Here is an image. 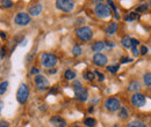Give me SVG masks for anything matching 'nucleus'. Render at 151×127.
Returning a JSON list of instances; mask_svg holds the SVG:
<instances>
[{"label": "nucleus", "mask_w": 151, "mask_h": 127, "mask_svg": "<svg viewBox=\"0 0 151 127\" xmlns=\"http://www.w3.org/2000/svg\"><path fill=\"white\" fill-rule=\"evenodd\" d=\"M119 116H120V118L126 119V118L128 117V110L126 109V108H121V109H120V113H119Z\"/></svg>", "instance_id": "obj_25"}, {"label": "nucleus", "mask_w": 151, "mask_h": 127, "mask_svg": "<svg viewBox=\"0 0 151 127\" xmlns=\"http://www.w3.org/2000/svg\"><path fill=\"white\" fill-rule=\"evenodd\" d=\"M127 127H147L145 126V124L144 123H142V121H139V120H135V121H132V123H129Z\"/></svg>", "instance_id": "obj_20"}, {"label": "nucleus", "mask_w": 151, "mask_h": 127, "mask_svg": "<svg viewBox=\"0 0 151 127\" xmlns=\"http://www.w3.org/2000/svg\"><path fill=\"white\" fill-rule=\"evenodd\" d=\"M132 105H135L136 108H142L144 106L145 104V96L139 94V92H136L132 96Z\"/></svg>", "instance_id": "obj_8"}, {"label": "nucleus", "mask_w": 151, "mask_h": 127, "mask_svg": "<svg viewBox=\"0 0 151 127\" xmlns=\"http://www.w3.org/2000/svg\"><path fill=\"white\" fill-rule=\"evenodd\" d=\"M148 9V5H142V6H139L138 8H137V11L138 12H142V11H147Z\"/></svg>", "instance_id": "obj_33"}, {"label": "nucleus", "mask_w": 151, "mask_h": 127, "mask_svg": "<svg viewBox=\"0 0 151 127\" xmlns=\"http://www.w3.org/2000/svg\"><path fill=\"white\" fill-rule=\"evenodd\" d=\"M83 76H84L85 80H90V81H94V79H95V74L94 73H92L91 71H86V72H84Z\"/></svg>", "instance_id": "obj_18"}, {"label": "nucleus", "mask_w": 151, "mask_h": 127, "mask_svg": "<svg viewBox=\"0 0 151 127\" xmlns=\"http://www.w3.org/2000/svg\"><path fill=\"white\" fill-rule=\"evenodd\" d=\"M84 125L87 127H94L96 125V123H95V120L93 118H86L84 120Z\"/></svg>", "instance_id": "obj_21"}, {"label": "nucleus", "mask_w": 151, "mask_h": 127, "mask_svg": "<svg viewBox=\"0 0 151 127\" xmlns=\"http://www.w3.org/2000/svg\"><path fill=\"white\" fill-rule=\"evenodd\" d=\"M76 72L73 71V70H68L66 72H65V74H64V76H65V79L66 80H73L76 77Z\"/></svg>", "instance_id": "obj_19"}, {"label": "nucleus", "mask_w": 151, "mask_h": 127, "mask_svg": "<svg viewBox=\"0 0 151 127\" xmlns=\"http://www.w3.org/2000/svg\"><path fill=\"white\" fill-rule=\"evenodd\" d=\"M77 36L79 37V39L87 42L93 37V31L90 27H81L77 30Z\"/></svg>", "instance_id": "obj_4"}, {"label": "nucleus", "mask_w": 151, "mask_h": 127, "mask_svg": "<svg viewBox=\"0 0 151 127\" xmlns=\"http://www.w3.org/2000/svg\"><path fill=\"white\" fill-rule=\"evenodd\" d=\"M1 127H8V125H7V123H5V121H1Z\"/></svg>", "instance_id": "obj_40"}, {"label": "nucleus", "mask_w": 151, "mask_h": 127, "mask_svg": "<svg viewBox=\"0 0 151 127\" xmlns=\"http://www.w3.org/2000/svg\"><path fill=\"white\" fill-rule=\"evenodd\" d=\"M138 44H139V42L137 39L132 38V48H136V45H138Z\"/></svg>", "instance_id": "obj_35"}, {"label": "nucleus", "mask_w": 151, "mask_h": 127, "mask_svg": "<svg viewBox=\"0 0 151 127\" xmlns=\"http://www.w3.org/2000/svg\"><path fill=\"white\" fill-rule=\"evenodd\" d=\"M72 53H73V55H81V48L77 44V45H75L73 46V49H72Z\"/></svg>", "instance_id": "obj_26"}, {"label": "nucleus", "mask_w": 151, "mask_h": 127, "mask_svg": "<svg viewBox=\"0 0 151 127\" xmlns=\"http://www.w3.org/2000/svg\"><path fill=\"white\" fill-rule=\"evenodd\" d=\"M106 45H108V46H111V48H113V46H114V44H112V43H109L108 40L106 42Z\"/></svg>", "instance_id": "obj_41"}, {"label": "nucleus", "mask_w": 151, "mask_h": 127, "mask_svg": "<svg viewBox=\"0 0 151 127\" xmlns=\"http://www.w3.org/2000/svg\"><path fill=\"white\" fill-rule=\"evenodd\" d=\"M130 61H132V59H130V58H121V64H124V62H130Z\"/></svg>", "instance_id": "obj_34"}, {"label": "nucleus", "mask_w": 151, "mask_h": 127, "mask_svg": "<svg viewBox=\"0 0 151 127\" xmlns=\"http://www.w3.org/2000/svg\"><path fill=\"white\" fill-rule=\"evenodd\" d=\"M88 97V90L87 88H81L79 91L76 92V99L80 101V102H85Z\"/></svg>", "instance_id": "obj_12"}, {"label": "nucleus", "mask_w": 151, "mask_h": 127, "mask_svg": "<svg viewBox=\"0 0 151 127\" xmlns=\"http://www.w3.org/2000/svg\"><path fill=\"white\" fill-rule=\"evenodd\" d=\"M56 7L63 12H71L75 8V2L70 0H57Z\"/></svg>", "instance_id": "obj_5"}, {"label": "nucleus", "mask_w": 151, "mask_h": 127, "mask_svg": "<svg viewBox=\"0 0 151 127\" xmlns=\"http://www.w3.org/2000/svg\"><path fill=\"white\" fill-rule=\"evenodd\" d=\"M73 127H79V126H73Z\"/></svg>", "instance_id": "obj_43"}, {"label": "nucleus", "mask_w": 151, "mask_h": 127, "mask_svg": "<svg viewBox=\"0 0 151 127\" xmlns=\"http://www.w3.org/2000/svg\"><path fill=\"white\" fill-rule=\"evenodd\" d=\"M105 43L104 42H94L92 44V51H94L96 53H99V51H102L105 49Z\"/></svg>", "instance_id": "obj_14"}, {"label": "nucleus", "mask_w": 151, "mask_h": 127, "mask_svg": "<svg viewBox=\"0 0 151 127\" xmlns=\"http://www.w3.org/2000/svg\"><path fill=\"white\" fill-rule=\"evenodd\" d=\"M143 81H144V83H145L148 87H151V73H145V74H144Z\"/></svg>", "instance_id": "obj_22"}, {"label": "nucleus", "mask_w": 151, "mask_h": 127, "mask_svg": "<svg viewBox=\"0 0 151 127\" xmlns=\"http://www.w3.org/2000/svg\"><path fill=\"white\" fill-rule=\"evenodd\" d=\"M93 62L98 66H105V65H107L108 59H107L106 55H102V53H95L93 55Z\"/></svg>", "instance_id": "obj_10"}, {"label": "nucleus", "mask_w": 151, "mask_h": 127, "mask_svg": "<svg viewBox=\"0 0 151 127\" xmlns=\"http://www.w3.org/2000/svg\"><path fill=\"white\" fill-rule=\"evenodd\" d=\"M14 22L18 26H27L28 23H30V16L26 13H19L14 18Z\"/></svg>", "instance_id": "obj_9"}, {"label": "nucleus", "mask_w": 151, "mask_h": 127, "mask_svg": "<svg viewBox=\"0 0 151 127\" xmlns=\"http://www.w3.org/2000/svg\"><path fill=\"white\" fill-rule=\"evenodd\" d=\"M1 6L5 7V8H9V7L13 6V2L9 1V0H2V1H1Z\"/></svg>", "instance_id": "obj_28"}, {"label": "nucleus", "mask_w": 151, "mask_h": 127, "mask_svg": "<svg viewBox=\"0 0 151 127\" xmlns=\"http://www.w3.org/2000/svg\"><path fill=\"white\" fill-rule=\"evenodd\" d=\"M6 50H5V48H1V59H4L5 58V55H6V52H5Z\"/></svg>", "instance_id": "obj_38"}, {"label": "nucleus", "mask_w": 151, "mask_h": 127, "mask_svg": "<svg viewBox=\"0 0 151 127\" xmlns=\"http://www.w3.org/2000/svg\"><path fill=\"white\" fill-rule=\"evenodd\" d=\"M42 9H43V6L41 4H35V5L29 7V14L32 16H37L38 14L42 12Z\"/></svg>", "instance_id": "obj_13"}, {"label": "nucleus", "mask_w": 151, "mask_h": 127, "mask_svg": "<svg viewBox=\"0 0 151 127\" xmlns=\"http://www.w3.org/2000/svg\"><path fill=\"white\" fill-rule=\"evenodd\" d=\"M29 96V89L24 83H21L17 92V99L20 104H24L27 102V98Z\"/></svg>", "instance_id": "obj_3"}, {"label": "nucleus", "mask_w": 151, "mask_h": 127, "mask_svg": "<svg viewBox=\"0 0 151 127\" xmlns=\"http://www.w3.org/2000/svg\"><path fill=\"white\" fill-rule=\"evenodd\" d=\"M139 88H141V83H139L137 80L132 81V82L129 83V86H128V90L129 91H136V90H138Z\"/></svg>", "instance_id": "obj_16"}, {"label": "nucleus", "mask_w": 151, "mask_h": 127, "mask_svg": "<svg viewBox=\"0 0 151 127\" xmlns=\"http://www.w3.org/2000/svg\"><path fill=\"white\" fill-rule=\"evenodd\" d=\"M72 88H73V90H75V92H77V91H79L81 88H83V86H81V83L79 82V81H76L75 83L72 84Z\"/></svg>", "instance_id": "obj_29"}, {"label": "nucleus", "mask_w": 151, "mask_h": 127, "mask_svg": "<svg viewBox=\"0 0 151 127\" xmlns=\"http://www.w3.org/2000/svg\"><path fill=\"white\" fill-rule=\"evenodd\" d=\"M49 73H50V74H55V73H57V70H56V68H52V70H49Z\"/></svg>", "instance_id": "obj_39"}, {"label": "nucleus", "mask_w": 151, "mask_h": 127, "mask_svg": "<svg viewBox=\"0 0 151 127\" xmlns=\"http://www.w3.org/2000/svg\"><path fill=\"white\" fill-rule=\"evenodd\" d=\"M121 44L126 48V49H129V48H132V38L129 36H126L123 37L122 39H121Z\"/></svg>", "instance_id": "obj_17"}, {"label": "nucleus", "mask_w": 151, "mask_h": 127, "mask_svg": "<svg viewBox=\"0 0 151 127\" xmlns=\"http://www.w3.org/2000/svg\"><path fill=\"white\" fill-rule=\"evenodd\" d=\"M136 18H138V14L135 13V12H132V13L128 14V16H126V21L130 22V21H135Z\"/></svg>", "instance_id": "obj_23"}, {"label": "nucleus", "mask_w": 151, "mask_h": 127, "mask_svg": "<svg viewBox=\"0 0 151 127\" xmlns=\"http://www.w3.org/2000/svg\"><path fill=\"white\" fill-rule=\"evenodd\" d=\"M108 5H109V7L112 8L114 11V14H115V18H120V15H119V13H117V9H116V7H115V5L113 4V1H108Z\"/></svg>", "instance_id": "obj_27"}, {"label": "nucleus", "mask_w": 151, "mask_h": 127, "mask_svg": "<svg viewBox=\"0 0 151 127\" xmlns=\"http://www.w3.org/2000/svg\"><path fill=\"white\" fill-rule=\"evenodd\" d=\"M58 59L55 55H51V53H43L41 55V64L44 66V67H48V68H51L54 67L57 64Z\"/></svg>", "instance_id": "obj_2"}, {"label": "nucleus", "mask_w": 151, "mask_h": 127, "mask_svg": "<svg viewBox=\"0 0 151 127\" xmlns=\"http://www.w3.org/2000/svg\"><path fill=\"white\" fill-rule=\"evenodd\" d=\"M94 13H95V15H96L98 18H108V16L112 14L109 5L101 4V2H100V4H98V5H95Z\"/></svg>", "instance_id": "obj_1"}, {"label": "nucleus", "mask_w": 151, "mask_h": 127, "mask_svg": "<svg viewBox=\"0 0 151 127\" xmlns=\"http://www.w3.org/2000/svg\"><path fill=\"white\" fill-rule=\"evenodd\" d=\"M116 30H117V23L116 22H111L106 28V33L109 35H113L114 33H116Z\"/></svg>", "instance_id": "obj_15"}, {"label": "nucleus", "mask_w": 151, "mask_h": 127, "mask_svg": "<svg viewBox=\"0 0 151 127\" xmlns=\"http://www.w3.org/2000/svg\"><path fill=\"white\" fill-rule=\"evenodd\" d=\"M50 124L55 127H66V121L59 116H54L50 118Z\"/></svg>", "instance_id": "obj_11"}, {"label": "nucleus", "mask_w": 151, "mask_h": 127, "mask_svg": "<svg viewBox=\"0 0 151 127\" xmlns=\"http://www.w3.org/2000/svg\"><path fill=\"white\" fill-rule=\"evenodd\" d=\"M34 83L36 86L38 90H45L49 87V81L47 80V77L42 76V75H36L34 79Z\"/></svg>", "instance_id": "obj_7"}, {"label": "nucleus", "mask_w": 151, "mask_h": 127, "mask_svg": "<svg viewBox=\"0 0 151 127\" xmlns=\"http://www.w3.org/2000/svg\"><path fill=\"white\" fill-rule=\"evenodd\" d=\"M147 53H148V48L143 45V46L141 48V55H147Z\"/></svg>", "instance_id": "obj_32"}, {"label": "nucleus", "mask_w": 151, "mask_h": 127, "mask_svg": "<svg viewBox=\"0 0 151 127\" xmlns=\"http://www.w3.org/2000/svg\"><path fill=\"white\" fill-rule=\"evenodd\" d=\"M105 108H106V110H108L111 112H115V111L121 109V103H120V101L117 98L111 97L105 102Z\"/></svg>", "instance_id": "obj_6"}, {"label": "nucleus", "mask_w": 151, "mask_h": 127, "mask_svg": "<svg viewBox=\"0 0 151 127\" xmlns=\"http://www.w3.org/2000/svg\"><path fill=\"white\" fill-rule=\"evenodd\" d=\"M1 38H6V34H4V33H1Z\"/></svg>", "instance_id": "obj_42"}, {"label": "nucleus", "mask_w": 151, "mask_h": 127, "mask_svg": "<svg viewBox=\"0 0 151 127\" xmlns=\"http://www.w3.org/2000/svg\"><path fill=\"white\" fill-rule=\"evenodd\" d=\"M132 55H135V57H137V55H138V50H137L136 48H132Z\"/></svg>", "instance_id": "obj_37"}, {"label": "nucleus", "mask_w": 151, "mask_h": 127, "mask_svg": "<svg viewBox=\"0 0 151 127\" xmlns=\"http://www.w3.org/2000/svg\"><path fill=\"white\" fill-rule=\"evenodd\" d=\"M7 87H8V82L7 81H2L1 84H0V94L4 95L5 91L7 90Z\"/></svg>", "instance_id": "obj_24"}, {"label": "nucleus", "mask_w": 151, "mask_h": 127, "mask_svg": "<svg viewBox=\"0 0 151 127\" xmlns=\"http://www.w3.org/2000/svg\"><path fill=\"white\" fill-rule=\"evenodd\" d=\"M150 5H151V1H150Z\"/></svg>", "instance_id": "obj_44"}, {"label": "nucleus", "mask_w": 151, "mask_h": 127, "mask_svg": "<svg viewBox=\"0 0 151 127\" xmlns=\"http://www.w3.org/2000/svg\"><path fill=\"white\" fill-rule=\"evenodd\" d=\"M107 70H108L109 73L115 74V73L117 72V70H119V66H107Z\"/></svg>", "instance_id": "obj_30"}, {"label": "nucleus", "mask_w": 151, "mask_h": 127, "mask_svg": "<svg viewBox=\"0 0 151 127\" xmlns=\"http://www.w3.org/2000/svg\"><path fill=\"white\" fill-rule=\"evenodd\" d=\"M40 72V70L36 68V67H34V68H32V71H30V74H37Z\"/></svg>", "instance_id": "obj_36"}, {"label": "nucleus", "mask_w": 151, "mask_h": 127, "mask_svg": "<svg viewBox=\"0 0 151 127\" xmlns=\"http://www.w3.org/2000/svg\"><path fill=\"white\" fill-rule=\"evenodd\" d=\"M95 75L98 76V79H99V81H100V82H102V81L105 80V76H104V74H102V73H100V72H98V71H95Z\"/></svg>", "instance_id": "obj_31"}]
</instances>
